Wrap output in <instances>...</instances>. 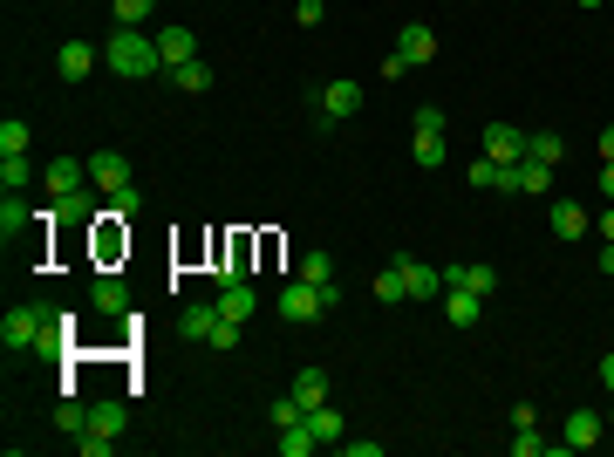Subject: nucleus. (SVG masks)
I'll return each instance as SVG.
<instances>
[{
    "mask_svg": "<svg viewBox=\"0 0 614 457\" xmlns=\"http://www.w3.org/2000/svg\"><path fill=\"white\" fill-rule=\"evenodd\" d=\"M294 21H301V28H321V0H301V7H294Z\"/></svg>",
    "mask_w": 614,
    "mask_h": 457,
    "instance_id": "40",
    "label": "nucleus"
},
{
    "mask_svg": "<svg viewBox=\"0 0 614 457\" xmlns=\"http://www.w3.org/2000/svg\"><path fill=\"white\" fill-rule=\"evenodd\" d=\"M287 396H294L301 410H314V403H328V369H301V376H294V389H287Z\"/></svg>",
    "mask_w": 614,
    "mask_h": 457,
    "instance_id": "21",
    "label": "nucleus"
},
{
    "mask_svg": "<svg viewBox=\"0 0 614 457\" xmlns=\"http://www.w3.org/2000/svg\"><path fill=\"white\" fill-rule=\"evenodd\" d=\"M0 185L28 191V185H35V164H28V157H0Z\"/></svg>",
    "mask_w": 614,
    "mask_h": 457,
    "instance_id": "30",
    "label": "nucleus"
},
{
    "mask_svg": "<svg viewBox=\"0 0 614 457\" xmlns=\"http://www.w3.org/2000/svg\"><path fill=\"white\" fill-rule=\"evenodd\" d=\"M212 328H219V301H192L178 314V342H212Z\"/></svg>",
    "mask_w": 614,
    "mask_h": 457,
    "instance_id": "13",
    "label": "nucleus"
},
{
    "mask_svg": "<svg viewBox=\"0 0 614 457\" xmlns=\"http://www.w3.org/2000/svg\"><path fill=\"white\" fill-rule=\"evenodd\" d=\"M601 389H608V396H614V348H608V355H601Z\"/></svg>",
    "mask_w": 614,
    "mask_h": 457,
    "instance_id": "43",
    "label": "nucleus"
},
{
    "mask_svg": "<svg viewBox=\"0 0 614 457\" xmlns=\"http://www.w3.org/2000/svg\"><path fill=\"white\" fill-rule=\"evenodd\" d=\"M164 76L178 82L185 96H205V89H212V62H178V69H164Z\"/></svg>",
    "mask_w": 614,
    "mask_h": 457,
    "instance_id": "22",
    "label": "nucleus"
},
{
    "mask_svg": "<svg viewBox=\"0 0 614 457\" xmlns=\"http://www.w3.org/2000/svg\"><path fill=\"white\" fill-rule=\"evenodd\" d=\"M594 226H601V239H608V246H614V198H608V212H601Z\"/></svg>",
    "mask_w": 614,
    "mask_h": 457,
    "instance_id": "42",
    "label": "nucleus"
},
{
    "mask_svg": "<svg viewBox=\"0 0 614 457\" xmlns=\"http://www.w3.org/2000/svg\"><path fill=\"white\" fill-rule=\"evenodd\" d=\"M55 430H62V437H82V430H89V403H76V396L55 403Z\"/></svg>",
    "mask_w": 614,
    "mask_h": 457,
    "instance_id": "27",
    "label": "nucleus"
},
{
    "mask_svg": "<svg viewBox=\"0 0 614 457\" xmlns=\"http://www.w3.org/2000/svg\"><path fill=\"white\" fill-rule=\"evenodd\" d=\"M601 437H608V417H601V410H574L567 430H560V444H567V451H594Z\"/></svg>",
    "mask_w": 614,
    "mask_h": 457,
    "instance_id": "9",
    "label": "nucleus"
},
{
    "mask_svg": "<svg viewBox=\"0 0 614 457\" xmlns=\"http://www.w3.org/2000/svg\"><path fill=\"white\" fill-rule=\"evenodd\" d=\"M444 287H471V294H485V301H492L499 267H485V260H471V267H444Z\"/></svg>",
    "mask_w": 614,
    "mask_h": 457,
    "instance_id": "17",
    "label": "nucleus"
},
{
    "mask_svg": "<svg viewBox=\"0 0 614 457\" xmlns=\"http://www.w3.org/2000/svg\"><path fill=\"white\" fill-rule=\"evenodd\" d=\"M376 301H389V307L410 301V287H403V267H383V273H376Z\"/></svg>",
    "mask_w": 614,
    "mask_h": 457,
    "instance_id": "33",
    "label": "nucleus"
},
{
    "mask_svg": "<svg viewBox=\"0 0 614 457\" xmlns=\"http://www.w3.org/2000/svg\"><path fill=\"white\" fill-rule=\"evenodd\" d=\"M594 273H608V280H614V246H608V239H601V253H594Z\"/></svg>",
    "mask_w": 614,
    "mask_h": 457,
    "instance_id": "41",
    "label": "nucleus"
},
{
    "mask_svg": "<svg viewBox=\"0 0 614 457\" xmlns=\"http://www.w3.org/2000/svg\"><path fill=\"white\" fill-rule=\"evenodd\" d=\"M410 123H417V137H444L451 110H444V103H417V116H410Z\"/></svg>",
    "mask_w": 614,
    "mask_h": 457,
    "instance_id": "28",
    "label": "nucleus"
},
{
    "mask_svg": "<svg viewBox=\"0 0 614 457\" xmlns=\"http://www.w3.org/2000/svg\"><path fill=\"white\" fill-rule=\"evenodd\" d=\"M417 164H451V144L444 137H417Z\"/></svg>",
    "mask_w": 614,
    "mask_h": 457,
    "instance_id": "36",
    "label": "nucleus"
},
{
    "mask_svg": "<svg viewBox=\"0 0 614 457\" xmlns=\"http://www.w3.org/2000/svg\"><path fill=\"white\" fill-rule=\"evenodd\" d=\"M314 110H321V123H342V116H355V110H362V82H348V76L321 82V89H314Z\"/></svg>",
    "mask_w": 614,
    "mask_h": 457,
    "instance_id": "4",
    "label": "nucleus"
},
{
    "mask_svg": "<svg viewBox=\"0 0 614 457\" xmlns=\"http://www.w3.org/2000/svg\"><path fill=\"white\" fill-rule=\"evenodd\" d=\"M601 198H614V164H601Z\"/></svg>",
    "mask_w": 614,
    "mask_h": 457,
    "instance_id": "45",
    "label": "nucleus"
},
{
    "mask_svg": "<svg viewBox=\"0 0 614 457\" xmlns=\"http://www.w3.org/2000/svg\"><path fill=\"white\" fill-rule=\"evenodd\" d=\"M0 157H28V123H21V116L0 123Z\"/></svg>",
    "mask_w": 614,
    "mask_h": 457,
    "instance_id": "32",
    "label": "nucleus"
},
{
    "mask_svg": "<svg viewBox=\"0 0 614 457\" xmlns=\"http://www.w3.org/2000/svg\"><path fill=\"white\" fill-rule=\"evenodd\" d=\"M157 55H164V69H178V62H198V35L185 21H171V28H157Z\"/></svg>",
    "mask_w": 614,
    "mask_h": 457,
    "instance_id": "12",
    "label": "nucleus"
},
{
    "mask_svg": "<svg viewBox=\"0 0 614 457\" xmlns=\"http://www.w3.org/2000/svg\"><path fill=\"white\" fill-rule=\"evenodd\" d=\"M123 423H130V410H123V403H89V430H103V437H123Z\"/></svg>",
    "mask_w": 614,
    "mask_h": 457,
    "instance_id": "25",
    "label": "nucleus"
},
{
    "mask_svg": "<svg viewBox=\"0 0 614 457\" xmlns=\"http://www.w3.org/2000/svg\"><path fill=\"white\" fill-rule=\"evenodd\" d=\"M294 280H307V287H328V280H335V260L314 246V253H301V273H294Z\"/></svg>",
    "mask_w": 614,
    "mask_h": 457,
    "instance_id": "26",
    "label": "nucleus"
},
{
    "mask_svg": "<svg viewBox=\"0 0 614 457\" xmlns=\"http://www.w3.org/2000/svg\"><path fill=\"white\" fill-rule=\"evenodd\" d=\"M103 205H110V219H137V212H144V191L130 185V191H116V198H103Z\"/></svg>",
    "mask_w": 614,
    "mask_h": 457,
    "instance_id": "34",
    "label": "nucleus"
},
{
    "mask_svg": "<svg viewBox=\"0 0 614 457\" xmlns=\"http://www.w3.org/2000/svg\"><path fill=\"white\" fill-rule=\"evenodd\" d=\"M62 335H69V314H55L48 301H21L0 321V348L7 355H62Z\"/></svg>",
    "mask_w": 614,
    "mask_h": 457,
    "instance_id": "1",
    "label": "nucleus"
},
{
    "mask_svg": "<svg viewBox=\"0 0 614 457\" xmlns=\"http://www.w3.org/2000/svg\"><path fill=\"white\" fill-rule=\"evenodd\" d=\"M301 417H307V410L294 403V396H280V403H273V430H287V423H301Z\"/></svg>",
    "mask_w": 614,
    "mask_h": 457,
    "instance_id": "38",
    "label": "nucleus"
},
{
    "mask_svg": "<svg viewBox=\"0 0 614 457\" xmlns=\"http://www.w3.org/2000/svg\"><path fill=\"white\" fill-rule=\"evenodd\" d=\"M485 157L519 164V157H526V130H512V123H485Z\"/></svg>",
    "mask_w": 614,
    "mask_h": 457,
    "instance_id": "14",
    "label": "nucleus"
},
{
    "mask_svg": "<svg viewBox=\"0 0 614 457\" xmlns=\"http://www.w3.org/2000/svg\"><path fill=\"white\" fill-rule=\"evenodd\" d=\"M103 69L123 82H151L157 69H164V55H157V35H144V28H116L110 41H103Z\"/></svg>",
    "mask_w": 614,
    "mask_h": 457,
    "instance_id": "2",
    "label": "nucleus"
},
{
    "mask_svg": "<svg viewBox=\"0 0 614 457\" xmlns=\"http://www.w3.org/2000/svg\"><path fill=\"white\" fill-rule=\"evenodd\" d=\"M89 185L103 191V198L130 191V185H137V178H130V157H123V151H96V157H89Z\"/></svg>",
    "mask_w": 614,
    "mask_h": 457,
    "instance_id": "7",
    "label": "nucleus"
},
{
    "mask_svg": "<svg viewBox=\"0 0 614 457\" xmlns=\"http://www.w3.org/2000/svg\"><path fill=\"white\" fill-rule=\"evenodd\" d=\"M89 307L110 314V321H123V314H130V287H123L116 273H96V280H89Z\"/></svg>",
    "mask_w": 614,
    "mask_h": 457,
    "instance_id": "10",
    "label": "nucleus"
},
{
    "mask_svg": "<svg viewBox=\"0 0 614 457\" xmlns=\"http://www.w3.org/2000/svg\"><path fill=\"white\" fill-rule=\"evenodd\" d=\"M321 314H328L321 287H307V280H287V287H280V321H294V328H301V321H321Z\"/></svg>",
    "mask_w": 614,
    "mask_h": 457,
    "instance_id": "6",
    "label": "nucleus"
},
{
    "mask_svg": "<svg viewBox=\"0 0 614 457\" xmlns=\"http://www.w3.org/2000/svg\"><path fill=\"white\" fill-rule=\"evenodd\" d=\"M307 430L321 437V451H342V410H335V403H314V410H307Z\"/></svg>",
    "mask_w": 614,
    "mask_h": 457,
    "instance_id": "19",
    "label": "nucleus"
},
{
    "mask_svg": "<svg viewBox=\"0 0 614 457\" xmlns=\"http://www.w3.org/2000/svg\"><path fill=\"white\" fill-rule=\"evenodd\" d=\"M253 307H260L253 280H226V287H219V314H226V321H239V328H246V321H253Z\"/></svg>",
    "mask_w": 614,
    "mask_h": 457,
    "instance_id": "15",
    "label": "nucleus"
},
{
    "mask_svg": "<svg viewBox=\"0 0 614 457\" xmlns=\"http://www.w3.org/2000/svg\"><path fill=\"white\" fill-rule=\"evenodd\" d=\"M430 55H437V35H430L423 21H410V28L396 35V55H383V76H389V82L410 76V69H423V62H430Z\"/></svg>",
    "mask_w": 614,
    "mask_h": 457,
    "instance_id": "3",
    "label": "nucleus"
},
{
    "mask_svg": "<svg viewBox=\"0 0 614 457\" xmlns=\"http://www.w3.org/2000/svg\"><path fill=\"white\" fill-rule=\"evenodd\" d=\"M444 314H451V328H478L485 294H471V287H444Z\"/></svg>",
    "mask_w": 614,
    "mask_h": 457,
    "instance_id": "18",
    "label": "nucleus"
},
{
    "mask_svg": "<svg viewBox=\"0 0 614 457\" xmlns=\"http://www.w3.org/2000/svg\"><path fill=\"white\" fill-rule=\"evenodd\" d=\"M546 451H553V437H539V423L512 430V457H546Z\"/></svg>",
    "mask_w": 614,
    "mask_h": 457,
    "instance_id": "29",
    "label": "nucleus"
},
{
    "mask_svg": "<svg viewBox=\"0 0 614 457\" xmlns=\"http://www.w3.org/2000/svg\"><path fill=\"white\" fill-rule=\"evenodd\" d=\"M403 267V287H410V301H444V267H430V260H396Z\"/></svg>",
    "mask_w": 614,
    "mask_h": 457,
    "instance_id": "8",
    "label": "nucleus"
},
{
    "mask_svg": "<svg viewBox=\"0 0 614 457\" xmlns=\"http://www.w3.org/2000/svg\"><path fill=\"white\" fill-rule=\"evenodd\" d=\"M601 164H614V123L601 130Z\"/></svg>",
    "mask_w": 614,
    "mask_h": 457,
    "instance_id": "44",
    "label": "nucleus"
},
{
    "mask_svg": "<svg viewBox=\"0 0 614 457\" xmlns=\"http://www.w3.org/2000/svg\"><path fill=\"white\" fill-rule=\"evenodd\" d=\"M41 191H48V198H76V191H89V157H55V164L41 171Z\"/></svg>",
    "mask_w": 614,
    "mask_h": 457,
    "instance_id": "5",
    "label": "nucleus"
},
{
    "mask_svg": "<svg viewBox=\"0 0 614 457\" xmlns=\"http://www.w3.org/2000/svg\"><path fill=\"white\" fill-rule=\"evenodd\" d=\"M28 226H35V212L21 205V191H7V198H0V239L14 246V239H21V232H28Z\"/></svg>",
    "mask_w": 614,
    "mask_h": 457,
    "instance_id": "20",
    "label": "nucleus"
},
{
    "mask_svg": "<svg viewBox=\"0 0 614 457\" xmlns=\"http://www.w3.org/2000/svg\"><path fill=\"white\" fill-rule=\"evenodd\" d=\"M110 7H116V28H144L157 14V0H110Z\"/></svg>",
    "mask_w": 614,
    "mask_h": 457,
    "instance_id": "31",
    "label": "nucleus"
},
{
    "mask_svg": "<svg viewBox=\"0 0 614 457\" xmlns=\"http://www.w3.org/2000/svg\"><path fill=\"white\" fill-rule=\"evenodd\" d=\"M574 7H601V0H574Z\"/></svg>",
    "mask_w": 614,
    "mask_h": 457,
    "instance_id": "46",
    "label": "nucleus"
},
{
    "mask_svg": "<svg viewBox=\"0 0 614 457\" xmlns=\"http://www.w3.org/2000/svg\"><path fill=\"white\" fill-rule=\"evenodd\" d=\"M205 348H219V355H232V348H239V321H226V314H219V328H212V342Z\"/></svg>",
    "mask_w": 614,
    "mask_h": 457,
    "instance_id": "37",
    "label": "nucleus"
},
{
    "mask_svg": "<svg viewBox=\"0 0 614 457\" xmlns=\"http://www.w3.org/2000/svg\"><path fill=\"white\" fill-rule=\"evenodd\" d=\"M499 171H505L499 157H478V164H471V185H478V191H499Z\"/></svg>",
    "mask_w": 614,
    "mask_h": 457,
    "instance_id": "35",
    "label": "nucleus"
},
{
    "mask_svg": "<svg viewBox=\"0 0 614 457\" xmlns=\"http://www.w3.org/2000/svg\"><path fill=\"white\" fill-rule=\"evenodd\" d=\"M342 451L348 457H383V444H376V437H342Z\"/></svg>",
    "mask_w": 614,
    "mask_h": 457,
    "instance_id": "39",
    "label": "nucleus"
},
{
    "mask_svg": "<svg viewBox=\"0 0 614 457\" xmlns=\"http://www.w3.org/2000/svg\"><path fill=\"white\" fill-rule=\"evenodd\" d=\"M314 451H321V437L307 430V417H301V423H287V430H280V457H314Z\"/></svg>",
    "mask_w": 614,
    "mask_h": 457,
    "instance_id": "23",
    "label": "nucleus"
},
{
    "mask_svg": "<svg viewBox=\"0 0 614 457\" xmlns=\"http://www.w3.org/2000/svg\"><path fill=\"white\" fill-rule=\"evenodd\" d=\"M89 69H103V48H89V41H62V55H55V76H62V82H82Z\"/></svg>",
    "mask_w": 614,
    "mask_h": 457,
    "instance_id": "11",
    "label": "nucleus"
},
{
    "mask_svg": "<svg viewBox=\"0 0 614 457\" xmlns=\"http://www.w3.org/2000/svg\"><path fill=\"white\" fill-rule=\"evenodd\" d=\"M546 219H553V239H587V226H594V212H587V205H574V198H560Z\"/></svg>",
    "mask_w": 614,
    "mask_h": 457,
    "instance_id": "16",
    "label": "nucleus"
},
{
    "mask_svg": "<svg viewBox=\"0 0 614 457\" xmlns=\"http://www.w3.org/2000/svg\"><path fill=\"white\" fill-rule=\"evenodd\" d=\"M526 157H539V164H567V137H553V130H533V137H526Z\"/></svg>",
    "mask_w": 614,
    "mask_h": 457,
    "instance_id": "24",
    "label": "nucleus"
}]
</instances>
